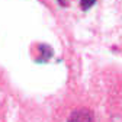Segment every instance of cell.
<instances>
[{
    "label": "cell",
    "mask_w": 122,
    "mask_h": 122,
    "mask_svg": "<svg viewBox=\"0 0 122 122\" xmlns=\"http://www.w3.org/2000/svg\"><path fill=\"white\" fill-rule=\"evenodd\" d=\"M68 122H95V116L89 109H79L71 113Z\"/></svg>",
    "instance_id": "6da1fadb"
},
{
    "label": "cell",
    "mask_w": 122,
    "mask_h": 122,
    "mask_svg": "<svg viewBox=\"0 0 122 122\" xmlns=\"http://www.w3.org/2000/svg\"><path fill=\"white\" fill-rule=\"evenodd\" d=\"M80 3H81V9L83 10H87L89 7H92V6L96 3V0H80Z\"/></svg>",
    "instance_id": "7a4b0ae2"
}]
</instances>
